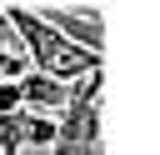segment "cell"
Returning <instances> with one entry per match:
<instances>
[{
  "label": "cell",
  "instance_id": "1",
  "mask_svg": "<svg viewBox=\"0 0 160 155\" xmlns=\"http://www.w3.org/2000/svg\"><path fill=\"white\" fill-rule=\"evenodd\" d=\"M0 20L20 35V45H25V55H30V70H45V75H55V80H65V85H75V80H85V75L100 70V55L70 45L40 10H30V5H0Z\"/></svg>",
  "mask_w": 160,
  "mask_h": 155
},
{
  "label": "cell",
  "instance_id": "2",
  "mask_svg": "<svg viewBox=\"0 0 160 155\" xmlns=\"http://www.w3.org/2000/svg\"><path fill=\"white\" fill-rule=\"evenodd\" d=\"M40 15L70 45H80L90 55H105V20H100V10H90V5H40Z\"/></svg>",
  "mask_w": 160,
  "mask_h": 155
},
{
  "label": "cell",
  "instance_id": "3",
  "mask_svg": "<svg viewBox=\"0 0 160 155\" xmlns=\"http://www.w3.org/2000/svg\"><path fill=\"white\" fill-rule=\"evenodd\" d=\"M20 90H25V110L55 115V120H60V110H65V100H70V85L55 80V75H45V70H30V75L20 80Z\"/></svg>",
  "mask_w": 160,
  "mask_h": 155
},
{
  "label": "cell",
  "instance_id": "4",
  "mask_svg": "<svg viewBox=\"0 0 160 155\" xmlns=\"http://www.w3.org/2000/svg\"><path fill=\"white\" fill-rule=\"evenodd\" d=\"M25 75H30V55H25V50H10V45L0 40V85H5V80H25Z\"/></svg>",
  "mask_w": 160,
  "mask_h": 155
},
{
  "label": "cell",
  "instance_id": "5",
  "mask_svg": "<svg viewBox=\"0 0 160 155\" xmlns=\"http://www.w3.org/2000/svg\"><path fill=\"white\" fill-rule=\"evenodd\" d=\"M0 115H25V90H20V80H5V85H0Z\"/></svg>",
  "mask_w": 160,
  "mask_h": 155
}]
</instances>
